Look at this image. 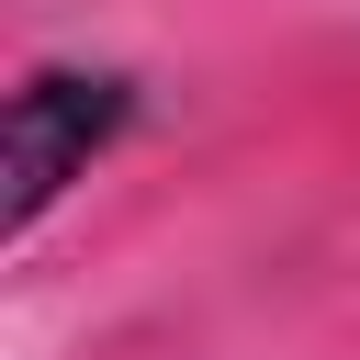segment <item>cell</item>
<instances>
[{"label": "cell", "mask_w": 360, "mask_h": 360, "mask_svg": "<svg viewBox=\"0 0 360 360\" xmlns=\"http://www.w3.org/2000/svg\"><path fill=\"white\" fill-rule=\"evenodd\" d=\"M146 124V79L112 56H45L0 101V236H34L124 135Z\"/></svg>", "instance_id": "obj_1"}]
</instances>
